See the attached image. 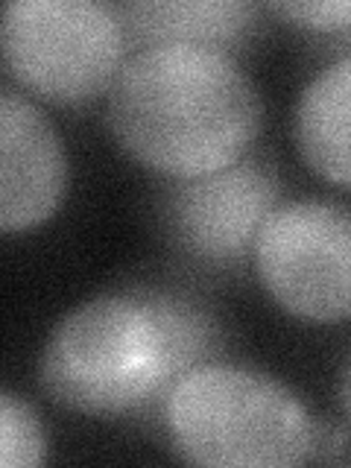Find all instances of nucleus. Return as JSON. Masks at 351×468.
<instances>
[{
	"label": "nucleus",
	"instance_id": "obj_11",
	"mask_svg": "<svg viewBox=\"0 0 351 468\" xmlns=\"http://www.w3.org/2000/svg\"><path fill=\"white\" fill-rule=\"evenodd\" d=\"M270 9L331 38L351 29V0H292V4H270Z\"/></svg>",
	"mask_w": 351,
	"mask_h": 468
},
{
	"label": "nucleus",
	"instance_id": "obj_10",
	"mask_svg": "<svg viewBox=\"0 0 351 468\" xmlns=\"http://www.w3.org/2000/svg\"><path fill=\"white\" fill-rule=\"evenodd\" d=\"M44 451H48V439L33 407L12 389H4L0 392V465L33 468L44 460Z\"/></svg>",
	"mask_w": 351,
	"mask_h": 468
},
{
	"label": "nucleus",
	"instance_id": "obj_8",
	"mask_svg": "<svg viewBox=\"0 0 351 468\" xmlns=\"http://www.w3.org/2000/svg\"><path fill=\"white\" fill-rule=\"evenodd\" d=\"M292 141L325 182L351 187V53L316 70L292 109Z\"/></svg>",
	"mask_w": 351,
	"mask_h": 468
},
{
	"label": "nucleus",
	"instance_id": "obj_3",
	"mask_svg": "<svg viewBox=\"0 0 351 468\" xmlns=\"http://www.w3.org/2000/svg\"><path fill=\"white\" fill-rule=\"evenodd\" d=\"M170 448L219 468L302 465L316 457V421L282 380L208 360L176 380L165 404Z\"/></svg>",
	"mask_w": 351,
	"mask_h": 468
},
{
	"label": "nucleus",
	"instance_id": "obj_9",
	"mask_svg": "<svg viewBox=\"0 0 351 468\" xmlns=\"http://www.w3.org/2000/svg\"><path fill=\"white\" fill-rule=\"evenodd\" d=\"M126 33L153 44H199L219 48L238 44L255 27V6L246 0H153L121 6Z\"/></svg>",
	"mask_w": 351,
	"mask_h": 468
},
{
	"label": "nucleus",
	"instance_id": "obj_1",
	"mask_svg": "<svg viewBox=\"0 0 351 468\" xmlns=\"http://www.w3.org/2000/svg\"><path fill=\"white\" fill-rule=\"evenodd\" d=\"M223 334L182 292L129 287L58 319L38 360V384L85 416H126L165 404L176 380L214 360Z\"/></svg>",
	"mask_w": 351,
	"mask_h": 468
},
{
	"label": "nucleus",
	"instance_id": "obj_12",
	"mask_svg": "<svg viewBox=\"0 0 351 468\" xmlns=\"http://www.w3.org/2000/svg\"><path fill=\"white\" fill-rule=\"evenodd\" d=\"M346 451V436L334 424L316 421V457L314 460H336Z\"/></svg>",
	"mask_w": 351,
	"mask_h": 468
},
{
	"label": "nucleus",
	"instance_id": "obj_6",
	"mask_svg": "<svg viewBox=\"0 0 351 468\" xmlns=\"http://www.w3.org/2000/svg\"><path fill=\"white\" fill-rule=\"evenodd\" d=\"M278 185L270 167L255 158L173 179L161 199L165 231L182 252L208 270H231L255 252L261 226L275 211Z\"/></svg>",
	"mask_w": 351,
	"mask_h": 468
},
{
	"label": "nucleus",
	"instance_id": "obj_14",
	"mask_svg": "<svg viewBox=\"0 0 351 468\" xmlns=\"http://www.w3.org/2000/svg\"><path fill=\"white\" fill-rule=\"evenodd\" d=\"M334 38H340V41H346V44H348V41H351V29H346V33H340V36H334Z\"/></svg>",
	"mask_w": 351,
	"mask_h": 468
},
{
	"label": "nucleus",
	"instance_id": "obj_13",
	"mask_svg": "<svg viewBox=\"0 0 351 468\" xmlns=\"http://www.w3.org/2000/svg\"><path fill=\"white\" fill-rule=\"evenodd\" d=\"M340 404H343L346 421H348V428H351V357L346 360L343 372H340Z\"/></svg>",
	"mask_w": 351,
	"mask_h": 468
},
{
	"label": "nucleus",
	"instance_id": "obj_5",
	"mask_svg": "<svg viewBox=\"0 0 351 468\" xmlns=\"http://www.w3.org/2000/svg\"><path fill=\"white\" fill-rule=\"evenodd\" d=\"M255 270L287 314L307 322L351 319V208L290 199L261 226Z\"/></svg>",
	"mask_w": 351,
	"mask_h": 468
},
{
	"label": "nucleus",
	"instance_id": "obj_2",
	"mask_svg": "<svg viewBox=\"0 0 351 468\" xmlns=\"http://www.w3.org/2000/svg\"><path fill=\"white\" fill-rule=\"evenodd\" d=\"M106 117L117 144L144 167L190 179L243 158L261 132L263 102L229 50L153 44L126 58Z\"/></svg>",
	"mask_w": 351,
	"mask_h": 468
},
{
	"label": "nucleus",
	"instance_id": "obj_4",
	"mask_svg": "<svg viewBox=\"0 0 351 468\" xmlns=\"http://www.w3.org/2000/svg\"><path fill=\"white\" fill-rule=\"evenodd\" d=\"M4 62L27 91L58 106L91 100L126 65L121 9L100 0H12L4 9Z\"/></svg>",
	"mask_w": 351,
	"mask_h": 468
},
{
	"label": "nucleus",
	"instance_id": "obj_7",
	"mask_svg": "<svg viewBox=\"0 0 351 468\" xmlns=\"http://www.w3.org/2000/svg\"><path fill=\"white\" fill-rule=\"evenodd\" d=\"M65 179V150L48 114L6 88L0 97V229L24 231L50 219Z\"/></svg>",
	"mask_w": 351,
	"mask_h": 468
}]
</instances>
